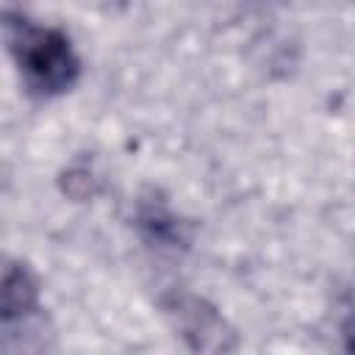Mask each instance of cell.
I'll use <instances>...</instances> for the list:
<instances>
[{
	"label": "cell",
	"mask_w": 355,
	"mask_h": 355,
	"mask_svg": "<svg viewBox=\"0 0 355 355\" xmlns=\"http://www.w3.org/2000/svg\"><path fill=\"white\" fill-rule=\"evenodd\" d=\"M8 50L19 67L22 83L33 97H58L80 78V58L72 39L53 25H39L22 11H3Z\"/></svg>",
	"instance_id": "obj_1"
},
{
	"label": "cell",
	"mask_w": 355,
	"mask_h": 355,
	"mask_svg": "<svg viewBox=\"0 0 355 355\" xmlns=\"http://www.w3.org/2000/svg\"><path fill=\"white\" fill-rule=\"evenodd\" d=\"M22 336L3 355H44L47 319L39 305V283L22 261H8L3 269V344Z\"/></svg>",
	"instance_id": "obj_2"
},
{
	"label": "cell",
	"mask_w": 355,
	"mask_h": 355,
	"mask_svg": "<svg viewBox=\"0 0 355 355\" xmlns=\"http://www.w3.org/2000/svg\"><path fill=\"white\" fill-rule=\"evenodd\" d=\"M161 308L172 319L178 336L186 341L191 355H233L239 344L236 330L202 297L175 291L161 300Z\"/></svg>",
	"instance_id": "obj_3"
},
{
	"label": "cell",
	"mask_w": 355,
	"mask_h": 355,
	"mask_svg": "<svg viewBox=\"0 0 355 355\" xmlns=\"http://www.w3.org/2000/svg\"><path fill=\"white\" fill-rule=\"evenodd\" d=\"M341 344H344V355H355V311H349L347 319L341 322Z\"/></svg>",
	"instance_id": "obj_4"
}]
</instances>
